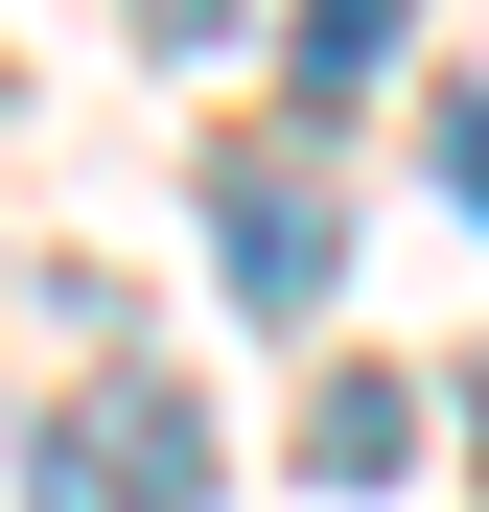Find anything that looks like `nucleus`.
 Listing matches in <instances>:
<instances>
[{
	"label": "nucleus",
	"mask_w": 489,
	"mask_h": 512,
	"mask_svg": "<svg viewBox=\"0 0 489 512\" xmlns=\"http://www.w3.org/2000/svg\"><path fill=\"white\" fill-rule=\"evenodd\" d=\"M140 24H163V47H233V0H140Z\"/></svg>",
	"instance_id": "39448f33"
},
{
	"label": "nucleus",
	"mask_w": 489,
	"mask_h": 512,
	"mask_svg": "<svg viewBox=\"0 0 489 512\" xmlns=\"http://www.w3.org/2000/svg\"><path fill=\"white\" fill-rule=\"evenodd\" d=\"M466 419H489V396H466Z\"/></svg>",
	"instance_id": "423d86ee"
},
{
	"label": "nucleus",
	"mask_w": 489,
	"mask_h": 512,
	"mask_svg": "<svg viewBox=\"0 0 489 512\" xmlns=\"http://www.w3.org/2000/svg\"><path fill=\"white\" fill-rule=\"evenodd\" d=\"M210 233H233V280H257V303H326V210H303V163H280V140H233V163H210Z\"/></svg>",
	"instance_id": "f03ea898"
},
{
	"label": "nucleus",
	"mask_w": 489,
	"mask_h": 512,
	"mask_svg": "<svg viewBox=\"0 0 489 512\" xmlns=\"http://www.w3.org/2000/svg\"><path fill=\"white\" fill-rule=\"evenodd\" d=\"M47 512H210V396H163V373H94L47 419V466H24Z\"/></svg>",
	"instance_id": "f257e3e1"
},
{
	"label": "nucleus",
	"mask_w": 489,
	"mask_h": 512,
	"mask_svg": "<svg viewBox=\"0 0 489 512\" xmlns=\"http://www.w3.org/2000/svg\"><path fill=\"white\" fill-rule=\"evenodd\" d=\"M396 24H420V0H303V94H373Z\"/></svg>",
	"instance_id": "20e7f679"
},
{
	"label": "nucleus",
	"mask_w": 489,
	"mask_h": 512,
	"mask_svg": "<svg viewBox=\"0 0 489 512\" xmlns=\"http://www.w3.org/2000/svg\"><path fill=\"white\" fill-rule=\"evenodd\" d=\"M303 466H326V489H396V466H420V373H373V350H350V373L303 396Z\"/></svg>",
	"instance_id": "7ed1b4c3"
}]
</instances>
